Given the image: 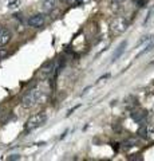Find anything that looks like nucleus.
<instances>
[{
	"label": "nucleus",
	"instance_id": "f257e3e1",
	"mask_svg": "<svg viewBox=\"0 0 154 161\" xmlns=\"http://www.w3.org/2000/svg\"><path fill=\"white\" fill-rule=\"evenodd\" d=\"M46 98H47L46 92H44L42 87L38 86V87L31 89L26 95H24L23 99H22V105H23V108H26V109H31V108L35 106V105L42 103L43 101H46Z\"/></svg>",
	"mask_w": 154,
	"mask_h": 161
},
{
	"label": "nucleus",
	"instance_id": "f03ea898",
	"mask_svg": "<svg viewBox=\"0 0 154 161\" xmlns=\"http://www.w3.org/2000/svg\"><path fill=\"white\" fill-rule=\"evenodd\" d=\"M46 121H47V115L46 114L44 113H38L35 115H32L31 118H28V121L26 122V130L31 132V130L44 125L46 124Z\"/></svg>",
	"mask_w": 154,
	"mask_h": 161
},
{
	"label": "nucleus",
	"instance_id": "7ed1b4c3",
	"mask_svg": "<svg viewBox=\"0 0 154 161\" xmlns=\"http://www.w3.org/2000/svg\"><path fill=\"white\" fill-rule=\"evenodd\" d=\"M110 27H111V30L114 32L122 34L129 28V20L125 19V18H115L110 23Z\"/></svg>",
	"mask_w": 154,
	"mask_h": 161
},
{
	"label": "nucleus",
	"instance_id": "20e7f679",
	"mask_svg": "<svg viewBox=\"0 0 154 161\" xmlns=\"http://www.w3.org/2000/svg\"><path fill=\"white\" fill-rule=\"evenodd\" d=\"M44 22H46V19H44V15L42 14H38V15H34V16H31L28 19V26L29 27H34V28H39L42 27Z\"/></svg>",
	"mask_w": 154,
	"mask_h": 161
},
{
	"label": "nucleus",
	"instance_id": "39448f33",
	"mask_svg": "<svg viewBox=\"0 0 154 161\" xmlns=\"http://www.w3.org/2000/svg\"><path fill=\"white\" fill-rule=\"evenodd\" d=\"M11 38H12L11 31L7 30L6 27L0 26V47H4L6 44H8L9 40H11Z\"/></svg>",
	"mask_w": 154,
	"mask_h": 161
},
{
	"label": "nucleus",
	"instance_id": "423d86ee",
	"mask_svg": "<svg viewBox=\"0 0 154 161\" xmlns=\"http://www.w3.org/2000/svg\"><path fill=\"white\" fill-rule=\"evenodd\" d=\"M56 3H58V0H44V2L42 3L43 12H46V14L52 12L54 9L56 8Z\"/></svg>",
	"mask_w": 154,
	"mask_h": 161
},
{
	"label": "nucleus",
	"instance_id": "0eeeda50",
	"mask_svg": "<svg viewBox=\"0 0 154 161\" xmlns=\"http://www.w3.org/2000/svg\"><path fill=\"white\" fill-rule=\"evenodd\" d=\"M126 46H127V42H126V40H123V42H121V44H119V46L117 47V50H115V51H114V54H113V59H111L113 62H115V60H117L119 57H121L122 53L125 51Z\"/></svg>",
	"mask_w": 154,
	"mask_h": 161
},
{
	"label": "nucleus",
	"instance_id": "6e6552de",
	"mask_svg": "<svg viewBox=\"0 0 154 161\" xmlns=\"http://www.w3.org/2000/svg\"><path fill=\"white\" fill-rule=\"evenodd\" d=\"M52 71H54V62H48L42 67L40 74H42V77H50L52 74Z\"/></svg>",
	"mask_w": 154,
	"mask_h": 161
},
{
	"label": "nucleus",
	"instance_id": "1a4fd4ad",
	"mask_svg": "<svg viewBox=\"0 0 154 161\" xmlns=\"http://www.w3.org/2000/svg\"><path fill=\"white\" fill-rule=\"evenodd\" d=\"M131 118L135 121V122H143L145 114L141 113V112H133V113H131Z\"/></svg>",
	"mask_w": 154,
	"mask_h": 161
},
{
	"label": "nucleus",
	"instance_id": "9d476101",
	"mask_svg": "<svg viewBox=\"0 0 154 161\" xmlns=\"http://www.w3.org/2000/svg\"><path fill=\"white\" fill-rule=\"evenodd\" d=\"M126 3H127V0H113V8L118 9V8H121V7L125 6Z\"/></svg>",
	"mask_w": 154,
	"mask_h": 161
},
{
	"label": "nucleus",
	"instance_id": "9b49d317",
	"mask_svg": "<svg viewBox=\"0 0 154 161\" xmlns=\"http://www.w3.org/2000/svg\"><path fill=\"white\" fill-rule=\"evenodd\" d=\"M154 39V35H147V36H143L140 42L137 43V47H140L141 44H143V43H149V42H151V40Z\"/></svg>",
	"mask_w": 154,
	"mask_h": 161
},
{
	"label": "nucleus",
	"instance_id": "f8f14e48",
	"mask_svg": "<svg viewBox=\"0 0 154 161\" xmlns=\"http://www.w3.org/2000/svg\"><path fill=\"white\" fill-rule=\"evenodd\" d=\"M154 47V42H153V40H151V42H149V44H147V46L145 47V48H143L142 50V51L140 53V54H138L137 55V58H140L141 57V55H143V54H146V53H149V51H150V50Z\"/></svg>",
	"mask_w": 154,
	"mask_h": 161
},
{
	"label": "nucleus",
	"instance_id": "ddd939ff",
	"mask_svg": "<svg viewBox=\"0 0 154 161\" xmlns=\"http://www.w3.org/2000/svg\"><path fill=\"white\" fill-rule=\"evenodd\" d=\"M8 8L9 9H15V8H18L19 6H20V0H8Z\"/></svg>",
	"mask_w": 154,
	"mask_h": 161
},
{
	"label": "nucleus",
	"instance_id": "4468645a",
	"mask_svg": "<svg viewBox=\"0 0 154 161\" xmlns=\"http://www.w3.org/2000/svg\"><path fill=\"white\" fill-rule=\"evenodd\" d=\"M134 145H135V140H129V141H126V142H123V148L129 149V148L134 147Z\"/></svg>",
	"mask_w": 154,
	"mask_h": 161
},
{
	"label": "nucleus",
	"instance_id": "2eb2a0df",
	"mask_svg": "<svg viewBox=\"0 0 154 161\" xmlns=\"http://www.w3.org/2000/svg\"><path fill=\"white\" fill-rule=\"evenodd\" d=\"M138 133H140V134L142 136V137H146V136H147V130H146V128H145V126H142L140 130H138Z\"/></svg>",
	"mask_w": 154,
	"mask_h": 161
},
{
	"label": "nucleus",
	"instance_id": "dca6fc26",
	"mask_svg": "<svg viewBox=\"0 0 154 161\" xmlns=\"http://www.w3.org/2000/svg\"><path fill=\"white\" fill-rule=\"evenodd\" d=\"M66 2L68 3V4H81V0H66Z\"/></svg>",
	"mask_w": 154,
	"mask_h": 161
},
{
	"label": "nucleus",
	"instance_id": "f3484780",
	"mask_svg": "<svg viewBox=\"0 0 154 161\" xmlns=\"http://www.w3.org/2000/svg\"><path fill=\"white\" fill-rule=\"evenodd\" d=\"M20 157H19V154H12L11 157H8V160H19Z\"/></svg>",
	"mask_w": 154,
	"mask_h": 161
}]
</instances>
